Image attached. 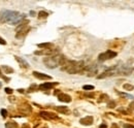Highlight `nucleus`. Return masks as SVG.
Here are the masks:
<instances>
[{
	"mask_svg": "<svg viewBox=\"0 0 134 128\" xmlns=\"http://www.w3.org/2000/svg\"><path fill=\"white\" fill-rule=\"evenodd\" d=\"M24 19L25 15H20V13L18 12H12V11L0 12V23L8 22L12 25H18L21 24Z\"/></svg>",
	"mask_w": 134,
	"mask_h": 128,
	"instance_id": "nucleus-1",
	"label": "nucleus"
},
{
	"mask_svg": "<svg viewBox=\"0 0 134 128\" xmlns=\"http://www.w3.org/2000/svg\"><path fill=\"white\" fill-rule=\"evenodd\" d=\"M28 23H29V21L25 20V21H23V22L20 24L19 27H16V38H23V37H25V36L27 35V33H28L29 30H30V28H29V26H28Z\"/></svg>",
	"mask_w": 134,
	"mask_h": 128,
	"instance_id": "nucleus-2",
	"label": "nucleus"
},
{
	"mask_svg": "<svg viewBox=\"0 0 134 128\" xmlns=\"http://www.w3.org/2000/svg\"><path fill=\"white\" fill-rule=\"evenodd\" d=\"M60 57L61 55H55V56H50L44 59V63L46 64V66L48 68H56L59 65V61H60Z\"/></svg>",
	"mask_w": 134,
	"mask_h": 128,
	"instance_id": "nucleus-3",
	"label": "nucleus"
},
{
	"mask_svg": "<svg viewBox=\"0 0 134 128\" xmlns=\"http://www.w3.org/2000/svg\"><path fill=\"white\" fill-rule=\"evenodd\" d=\"M116 56V52L108 50V51H106V52L100 54V55L98 56V60L101 61V62H103V61H106V60H110V59L114 58Z\"/></svg>",
	"mask_w": 134,
	"mask_h": 128,
	"instance_id": "nucleus-4",
	"label": "nucleus"
},
{
	"mask_svg": "<svg viewBox=\"0 0 134 128\" xmlns=\"http://www.w3.org/2000/svg\"><path fill=\"white\" fill-rule=\"evenodd\" d=\"M134 68L132 66L128 65H123L120 68H118V74H123V75H130L131 72L133 71Z\"/></svg>",
	"mask_w": 134,
	"mask_h": 128,
	"instance_id": "nucleus-5",
	"label": "nucleus"
},
{
	"mask_svg": "<svg viewBox=\"0 0 134 128\" xmlns=\"http://www.w3.org/2000/svg\"><path fill=\"white\" fill-rule=\"evenodd\" d=\"M57 53V51L54 49H50V50H42V51H35L34 54L35 55H46V56H55Z\"/></svg>",
	"mask_w": 134,
	"mask_h": 128,
	"instance_id": "nucleus-6",
	"label": "nucleus"
},
{
	"mask_svg": "<svg viewBox=\"0 0 134 128\" xmlns=\"http://www.w3.org/2000/svg\"><path fill=\"white\" fill-rule=\"evenodd\" d=\"M93 121H94L93 117H92V116H87L85 118H82L80 120V123L82 125H85V126H90V125H92Z\"/></svg>",
	"mask_w": 134,
	"mask_h": 128,
	"instance_id": "nucleus-7",
	"label": "nucleus"
},
{
	"mask_svg": "<svg viewBox=\"0 0 134 128\" xmlns=\"http://www.w3.org/2000/svg\"><path fill=\"white\" fill-rule=\"evenodd\" d=\"M56 85H58V83H44V84H41L39 85V90H50V89H52L53 87H55Z\"/></svg>",
	"mask_w": 134,
	"mask_h": 128,
	"instance_id": "nucleus-8",
	"label": "nucleus"
},
{
	"mask_svg": "<svg viewBox=\"0 0 134 128\" xmlns=\"http://www.w3.org/2000/svg\"><path fill=\"white\" fill-rule=\"evenodd\" d=\"M58 99L62 102H66V103H68V102L71 101V96H69L68 94H65V93H60L59 95H58Z\"/></svg>",
	"mask_w": 134,
	"mask_h": 128,
	"instance_id": "nucleus-9",
	"label": "nucleus"
},
{
	"mask_svg": "<svg viewBox=\"0 0 134 128\" xmlns=\"http://www.w3.org/2000/svg\"><path fill=\"white\" fill-rule=\"evenodd\" d=\"M33 75L39 80H51L52 79V76L44 74V73H41V72H38V71H33Z\"/></svg>",
	"mask_w": 134,
	"mask_h": 128,
	"instance_id": "nucleus-10",
	"label": "nucleus"
},
{
	"mask_svg": "<svg viewBox=\"0 0 134 128\" xmlns=\"http://www.w3.org/2000/svg\"><path fill=\"white\" fill-rule=\"evenodd\" d=\"M40 116L46 119V120H52V119H57V116H55L52 113H48V112H40Z\"/></svg>",
	"mask_w": 134,
	"mask_h": 128,
	"instance_id": "nucleus-11",
	"label": "nucleus"
},
{
	"mask_svg": "<svg viewBox=\"0 0 134 128\" xmlns=\"http://www.w3.org/2000/svg\"><path fill=\"white\" fill-rule=\"evenodd\" d=\"M14 58H16V60L20 63L21 67H23V68H28V67H29V63H28L27 61H25L23 58H21V57H19V56H14Z\"/></svg>",
	"mask_w": 134,
	"mask_h": 128,
	"instance_id": "nucleus-12",
	"label": "nucleus"
},
{
	"mask_svg": "<svg viewBox=\"0 0 134 128\" xmlns=\"http://www.w3.org/2000/svg\"><path fill=\"white\" fill-rule=\"evenodd\" d=\"M37 47L42 50H50V49H53V44H51V42H44V44H38Z\"/></svg>",
	"mask_w": 134,
	"mask_h": 128,
	"instance_id": "nucleus-13",
	"label": "nucleus"
},
{
	"mask_svg": "<svg viewBox=\"0 0 134 128\" xmlns=\"http://www.w3.org/2000/svg\"><path fill=\"white\" fill-rule=\"evenodd\" d=\"M18 123L14 122V121H10L5 123V128H18Z\"/></svg>",
	"mask_w": 134,
	"mask_h": 128,
	"instance_id": "nucleus-14",
	"label": "nucleus"
},
{
	"mask_svg": "<svg viewBox=\"0 0 134 128\" xmlns=\"http://www.w3.org/2000/svg\"><path fill=\"white\" fill-rule=\"evenodd\" d=\"M55 108H56V110H58L59 113H62V114H67L69 112V109L66 106H56Z\"/></svg>",
	"mask_w": 134,
	"mask_h": 128,
	"instance_id": "nucleus-15",
	"label": "nucleus"
},
{
	"mask_svg": "<svg viewBox=\"0 0 134 128\" xmlns=\"http://www.w3.org/2000/svg\"><path fill=\"white\" fill-rule=\"evenodd\" d=\"M2 70L5 72V73H12L14 72V69L12 67H10V66H7V65H3L2 66Z\"/></svg>",
	"mask_w": 134,
	"mask_h": 128,
	"instance_id": "nucleus-16",
	"label": "nucleus"
},
{
	"mask_svg": "<svg viewBox=\"0 0 134 128\" xmlns=\"http://www.w3.org/2000/svg\"><path fill=\"white\" fill-rule=\"evenodd\" d=\"M123 88H124L125 90H127V91H132V90H134V86H133V85H131V84H125L124 86H123Z\"/></svg>",
	"mask_w": 134,
	"mask_h": 128,
	"instance_id": "nucleus-17",
	"label": "nucleus"
},
{
	"mask_svg": "<svg viewBox=\"0 0 134 128\" xmlns=\"http://www.w3.org/2000/svg\"><path fill=\"white\" fill-rule=\"evenodd\" d=\"M48 13H46V12H39L38 13V19H46V17H48Z\"/></svg>",
	"mask_w": 134,
	"mask_h": 128,
	"instance_id": "nucleus-18",
	"label": "nucleus"
},
{
	"mask_svg": "<svg viewBox=\"0 0 134 128\" xmlns=\"http://www.w3.org/2000/svg\"><path fill=\"white\" fill-rule=\"evenodd\" d=\"M119 94L122 97H126V98H129V99H134V96L133 95H130V94H126V93H119Z\"/></svg>",
	"mask_w": 134,
	"mask_h": 128,
	"instance_id": "nucleus-19",
	"label": "nucleus"
},
{
	"mask_svg": "<svg viewBox=\"0 0 134 128\" xmlns=\"http://www.w3.org/2000/svg\"><path fill=\"white\" fill-rule=\"evenodd\" d=\"M100 98L101 99H99V102H102V101H108V96L106 94H102L101 96H100Z\"/></svg>",
	"mask_w": 134,
	"mask_h": 128,
	"instance_id": "nucleus-20",
	"label": "nucleus"
},
{
	"mask_svg": "<svg viewBox=\"0 0 134 128\" xmlns=\"http://www.w3.org/2000/svg\"><path fill=\"white\" fill-rule=\"evenodd\" d=\"M82 89H84V90H87V91L93 90V89H94V86H92V85H85V86L82 87Z\"/></svg>",
	"mask_w": 134,
	"mask_h": 128,
	"instance_id": "nucleus-21",
	"label": "nucleus"
},
{
	"mask_svg": "<svg viewBox=\"0 0 134 128\" xmlns=\"http://www.w3.org/2000/svg\"><path fill=\"white\" fill-rule=\"evenodd\" d=\"M107 106L110 107V108H114V107L116 106V101H112V100L108 101V102H107Z\"/></svg>",
	"mask_w": 134,
	"mask_h": 128,
	"instance_id": "nucleus-22",
	"label": "nucleus"
},
{
	"mask_svg": "<svg viewBox=\"0 0 134 128\" xmlns=\"http://www.w3.org/2000/svg\"><path fill=\"white\" fill-rule=\"evenodd\" d=\"M0 114H1L2 118H6L7 117V110L5 108H2L1 110H0Z\"/></svg>",
	"mask_w": 134,
	"mask_h": 128,
	"instance_id": "nucleus-23",
	"label": "nucleus"
},
{
	"mask_svg": "<svg viewBox=\"0 0 134 128\" xmlns=\"http://www.w3.org/2000/svg\"><path fill=\"white\" fill-rule=\"evenodd\" d=\"M37 88H38V87L36 86V85H32V86H31V87L28 89V92H34V91H35Z\"/></svg>",
	"mask_w": 134,
	"mask_h": 128,
	"instance_id": "nucleus-24",
	"label": "nucleus"
},
{
	"mask_svg": "<svg viewBox=\"0 0 134 128\" xmlns=\"http://www.w3.org/2000/svg\"><path fill=\"white\" fill-rule=\"evenodd\" d=\"M4 91H5V93H7V94H12V89H10V88H5Z\"/></svg>",
	"mask_w": 134,
	"mask_h": 128,
	"instance_id": "nucleus-25",
	"label": "nucleus"
},
{
	"mask_svg": "<svg viewBox=\"0 0 134 128\" xmlns=\"http://www.w3.org/2000/svg\"><path fill=\"white\" fill-rule=\"evenodd\" d=\"M0 45H3V46H5L6 45V41L1 37V36H0Z\"/></svg>",
	"mask_w": 134,
	"mask_h": 128,
	"instance_id": "nucleus-26",
	"label": "nucleus"
},
{
	"mask_svg": "<svg viewBox=\"0 0 134 128\" xmlns=\"http://www.w3.org/2000/svg\"><path fill=\"white\" fill-rule=\"evenodd\" d=\"M124 128H134L133 125H130V124H125L124 125Z\"/></svg>",
	"mask_w": 134,
	"mask_h": 128,
	"instance_id": "nucleus-27",
	"label": "nucleus"
},
{
	"mask_svg": "<svg viewBox=\"0 0 134 128\" xmlns=\"http://www.w3.org/2000/svg\"><path fill=\"white\" fill-rule=\"evenodd\" d=\"M22 128H30V125H29V124H27V123H25V124L22 126Z\"/></svg>",
	"mask_w": 134,
	"mask_h": 128,
	"instance_id": "nucleus-28",
	"label": "nucleus"
},
{
	"mask_svg": "<svg viewBox=\"0 0 134 128\" xmlns=\"http://www.w3.org/2000/svg\"><path fill=\"white\" fill-rule=\"evenodd\" d=\"M99 128H107V126L105 124H101V125L99 126Z\"/></svg>",
	"mask_w": 134,
	"mask_h": 128,
	"instance_id": "nucleus-29",
	"label": "nucleus"
},
{
	"mask_svg": "<svg viewBox=\"0 0 134 128\" xmlns=\"http://www.w3.org/2000/svg\"><path fill=\"white\" fill-rule=\"evenodd\" d=\"M86 96L87 97H94V94H92V93L90 94V93H89V94H86Z\"/></svg>",
	"mask_w": 134,
	"mask_h": 128,
	"instance_id": "nucleus-30",
	"label": "nucleus"
},
{
	"mask_svg": "<svg viewBox=\"0 0 134 128\" xmlns=\"http://www.w3.org/2000/svg\"><path fill=\"white\" fill-rule=\"evenodd\" d=\"M112 128H119V126H118V125H116V124H112Z\"/></svg>",
	"mask_w": 134,
	"mask_h": 128,
	"instance_id": "nucleus-31",
	"label": "nucleus"
},
{
	"mask_svg": "<svg viewBox=\"0 0 134 128\" xmlns=\"http://www.w3.org/2000/svg\"><path fill=\"white\" fill-rule=\"evenodd\" d=\"M130 108H132V109H134V102H132V103L130 104Z\"/></svg>",
	"mask_w": 134,
	"mask_h": 128,
	"instance_id": "nucleus-32",
	"label": "nucleus"
},
{
	"mask_svg": "<svg viewBox=\"0 0 134 128\" xmlns=\"http://www.w3.org/2000/svg\"><path fill=\"white\" fill-rule=\"evenodd\" d=\"M18 91H19V92H21V93H23V92H24V90H23V89H19Z\"/></svg>",
	"mask_w": 134,
	"mask_h": 128,
	"instance_id": "nucleus-33",
	"label": "nucleus"
},
{
	"mask_svg": "<svg viewBox=\"0 0 134 128\" xmlns=\"http://www.w3.org/2000/svg\"><path fill=\"white\" fill-rule=\"evenodd\" d=\"M1 86H2V85H1V83H0V88H1Z\"/></svg>",
	"mask_w": 134,
	"mask_h": 128,
	"instance_id": "nucleus-34",
	"label": "nucleus"
},
{
	"mask_svg": "<svg viewBox=\"0 0 134 128\" xmlns=\"http://www.w3.org/2000/svg\"><path fill=\"white\" fill-rule=\"evenodd\" d=\"M0 76H1V72H0Z\"/></svg>",
	"mask_w": 134,
	"mask_h": 128,
	"instance_id": "nucleus-35",
	"label": "nucleus"
},
{
	"mask_svg": "<svg viewBox=\"0 0 134 128\" xmlns=\"http://www.w3.org/2000/svg\"><path fill=\"white\" fill-rule=\"evenodd\" d=\"M44 128H46V127H44Z\"/></svg>",
	"mask_w": 134,
	"mask_h": 128,
	"instance_id": "nucleus-36",
	"label": "nucleus"
}]
</instances>
